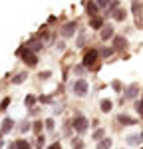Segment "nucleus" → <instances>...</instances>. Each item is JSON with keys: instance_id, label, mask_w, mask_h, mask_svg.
Here are the masks:
<instances>
[{"instance_id": "1", "label": "nucleus", "mask_w": 143, "mask_h": 149, "mask_svg": "<svg viewBox=\"0 0 143 149\" xmlns=\"http://www.w3.org/2000/svg\"><path fill=\"white\" fill-rule=\"evenodd\" d=\"M72 127L78 135H83L87 129H90V119L85 117L83 113H76V117L72 119Z\"/></svg>"}, {"instance_id": "2", "label": "nucleus", "mask_w": 143, "mask_h": 149, "mask_svg": "<svg viewBox=\"0 0 143 149\" xmlns=\"http://www.w3.org/2000/svg\"><path fill=\"white\" fill-rule=\"evenodd\" d=\"M141 95V84L139 81H133L129 86H125L123 88V100L125 102H133V100H137Z\"/></svg>"}, {"instance_id": "3", "label": "nucleus", "mask_w": 143, "mask_h": 149, "mask_svg": "<svg viewBox=\"0 0 143 149\" xmlns=\"http://www.w3.org/2000/svg\"><path fill=\"white\" fill-rule=\"evenodd\" d=\"M97 60H99V50H97V48H90L82 58V66L85 70H92L94 64H97Z\"/></svg>"}, {"instance_id": "4", "label": "nucleus", "mask_w": 143, "mask_h": 149, "mask_svg": "<svg viewBox=\"0 0 143 149\" xmlns=\"http://www.w3.org/2000/svg\"><path fill=\"white\" fill-rule=\"evenodd\" d=\"M16 54L24 60V64H26V66H30V68H36V66H38V56H36L34 52H30L26 46L18 48V52H16Z\"/></svg>"}, {"instance_id": "5", "label": "nucleus", "mask_w": 143, "mask_h": 149, "mask_svg": "<svg viewBox=\"0 0 143 149\" xmlns=\"http://www.w3.org/2000/svg\"><path fill=\"white\" fill-rule=\"evenodd\" d=\"M87 90H90V86H87V81L83 80V78H78V80L72 84V92H74V95H78V97H85L87 95Z\"/></svg>"}, {"instance_id": "6", "label": "nucleus", "mask_w": 143, "mask_h": 149, "mask_svg": "<svg viewBox=\"0 0 143 149\" xmlns=\"http://www.w3.org/2000/svg\"><path fill=\"white\" fill-rule=\"evenodd\" d=\"M127 46H129V42H127V38L123 34H115L111 38V48H113L115 52H125Z\"/></svg>"}, {"instance_id": "7", "label": "nucleus", "mask_w": 143, "mask_h": 149, "mask_svg": "<svg viewBox=\"0 0 143 149\" xmlns=\"http://www.w3.org/2000/svg\"><path fill=\"white\" fill-rule=\"evenodd\" d=\"M76 32H78V22H76V20L64 22L62 28H60V36H62V38H72Z\"/></svg>"}, {"instance_id": "8", "label": "nucleus", "mask_w": 143, "mask_h": 149, "mask_svg": "<svg viewBox=\"0 0 143 149\" xmlns=\"http://www.w3.org/2000/svg\"><path fill=\"white\" fill-rule=\"evenodd\" d=\"M113 36H115V28H113V24H106V26L99 30V40H101V42H109Z\"/></svg>"}, {"instance_id": "9", "label": "nucleus", "mask_w": 143, "mask_h": 149, "mask_svg": "<svg viewBox=\"0 0 143 149\" xmlns=\"http://www.w3.org/2000/svg\"><path fill=\"white\" fill-rule=\"evenodd\" d=\"M26 48L30 50V52H34V54H38L42 48H44V42L38 38V36H32L30 40H28V44H26Z\"/></svg>"}, {"instance_id": "10", "label": "nucleus", "mask_w": 143, "mask_h": 149, "mask_svg": "<svg viewBox=\"0 0 143 149\" xmlns=\"http://www.w3.org/2000/svg\"><path fill=\"white\" fill-rule=\"evenodd\" d=\"M141 141H143V137H141V131L139 133H127L125 135V143L129 145V147H141Z\"/></svg>"}, {"instance_id": "11", "label": "nucleus", "mask_w": 143, "mask_h": 149, "mask_svg": "<svg viewBox=\"0 0 143 149\" xmlns=\"http://www.w3.org/2000/svg\"><path fill=\"white\" fill-rule=\"evenodd\" d=\"M83 4H85V14H87L90 18H94V16H99V6L95 4V0H85Z\"/></svg>"}, {"instance_id": "12", "label": "nucleus", "mask_w": 143, "mask_h": 149, "mask_svg": "<svg viewBox=\"0 0 143 149\" xmlns=\"http://www.w3.org/2000/svg\"><path fill=\"white\" fill-rule=\"evenodd\" d=\"M117 123H121V125H137L139 119H137V117H131V115H127V113H119Z\"/></svg>"}, {"instance_id": "13", "label": "nucleus", "mask_w": 143, "mask_h": 149, "mask_svg": "<svg viewBox=\"0 0 143 149\" xmlns=\"http://www.w3.org/2000/svg\"><path fill=\"white\" fill-rule=\"evenodd\" d=\"M106 26V16H94L90 18V28L92 30H101Z\"/></svg>"}, {"instance_id": "14", "label": "nucleus", "mask_w": 143, "mask_h": 149, "mask_svg": "<svg viewBox=\"0 0 143 149\" xmlns=\"http://www.w3.org/2000/svg\"><path fill=\"white\" fill-rule=\"evenodd\" d=\"M111 18H113L115 22H125V18H127V10H125L123 6H119L117 10L111 12Z\"/></svg>"}, {"instance_id": "15", "label": "nucleus", "mask_w": 143, "mask_h": 149, "mask_svg": "<svg viewBox=\"0 0 143 149\" xmlns=\"http://www.w3.org/2000/svg\"><path fill=\"white\" fill-rule=\"evenodd\" d=\"M131 14L135 16V18H141L143 14V4L139 0H131Z\"/></svg>"}, {"instance_id": "16", "label": "nucleus", "mask_w": 143, "mask_h": 149, "mask_svg": "<svg viewBox=\"0 0 143 149\" xmlns=\"http://www.w3.org/2000/svg\"><path fill=\"white\" fill-rule=\"evenodd\" d=\"M12 127H14V119L12 117H4L2 119V127H0V133L4 135V133H10Z\"/></svg>"}, {"instance_id": "17", "label": "nucleus", "mask_w": 143, "mask_h": 149, "mask_svg": "<svg viewBox=\"0 0 143 149\" xmlns=\"http://www.w3.org/2000/svg\"><path fill=\"white\" fill-rule=\"evenodd\" d=\"M99 109H101V113H109V111L113 109V102L107 100V97H103V100L99 102Z\"/></svg>"}, {"instance_id": "18", "label": "nucleus", "mask_w": 143, "mask_h": 149, "mask_svg": "<svg viewBox=\"0 0 143 149\" xmlns=\"http://www.w3.org/2000/svg\"><path fill=\"white\" fill-rule=\"evenodd\" d=\"M111 143H113V139H111V137H103L101 141L95 143V147H97V149H111Z\"/></svg>"}, {"instance_id": "19", "label": "nucleus", "mask_w": 143, "mask_h": 149, "mask_svg": "<svg viewBox=\"0 0 143 149\" xmlns=\"http://www.w3.org/2000/svg\"><path fill=\"white\" fill-rule=\"evenodd\" d=\"M103 137H106V127H97L94 133H92V139H94L95 143H97V141H101Z\"/></svg>"}, {"instance_id": "20", "label": "nucleus", "mask_w": 143, "mask_h": 149, "mask_svg": "<svg viewBox=\"0 0 143 149\" xmlns=\"http://www.w3.org/2000/svg\"><path fill=\"white\" fill-rule=\"evenodd\" d=\"M113 54H115V50H113L111 46H107V48H101V50H99V58H103V60H107V58H111Z\"/></svg>"}, {"instance_id": "21", "label": "nucleus", "mask_w": 143, "mask_h": 149, "mask_svg": "<svg viewBox=\"0 0 143 149\" xmlns=\"http://www.w3.org/2000/svg\"><path fill=\"white\" fill-rule=\"evenodd\" d=\"M26 78H28V74H26V72H20V74H16V76H14L12 84H16V86H18V84H24Z\"/></svg>"}, {"instance_id": "22", "label": "nucleus", "mask_w": 143, "mask_h": 149, "mask_svg": "<svg viewBox=\"0 0 143 149\" xmlns=\"http://www.w3.org/2000/svg\"><path fill=\"white\" fill-rule=\"evenodd\" d=\"M111 88H113V92H115V93H123V84H121L119 80L111 81Z\"/></svg>"}, {"instance_id": "23", "label": "nucleus", "mask_w": 143, "mask_h": 149, "mask_svg": "<svg viewBox=\"0 0 143 149\" xmlns=\"http://www.w3.org/2000/svg\"><path fill=\"white\" fill-rule=\"evenodd\" d=\"M34 103H36V95H32V93L26 95V100H24V105L26 107H34Z\"/></svg>"}, {"instance_id": "24", "label": "nucleus", "mask_w": 143, "mask_h": 149, "mask_svg": "<svg viewBox=\"0 0 143 149\" xmlns=\"http://www.w3.org/2000/svg\"><path fill=\"white\" fill-rule=\"evenodd\" d=\"M72 149H83V141L80 137H74L72 139Z\"/></svg>"}, {"instance_id": "25", "label": "nucleus", "mask_w": 143, "mask_h": 149, "mask_svg": "<svg viewBox=\"0 0 143 149\" xmlns=\"http://www.w3.org/2000/svg\"><path fill=\"white\" fill-rule=\"evenodd\" d=\"M32 129H34L36 133H40V131L44 129V121H40V119H36L34 123H32Z\"/></svg>"}, {"instance_id": "26", "label": "nucleus", "mask_w": 143, "mask_h": 149, "mask_svg": "<svg viewBox=\"0 0 143 149\" xmlns=\"http://www.w3.org/2000/svg\"><path fill=\"white\" fill-rule=\"evenodd\" d=\"M10 102H12V97H4V100L0 102V111H6L8 105H10Z\"/></svg>"}, {"instance_id": "27", "label": "nucleus", "mask_w": 143, "mask_h": 149, "mask_svg": "<svg viewBox=\"0 0 143 149\" xmlns=\"http://www.w3.org/2000/svg\"><path fill=\"white\" fill-rule=\"evenodd\" d=\"M133 107H135V111L143 117V95H141V100H139V102H135V105H133Z\"/></svg>"}, {"instance_id": "28", "label": "nucleus", "mask_w": 143, "mask_h": 149, "mask_svg": "<svg viewBox=\"0 0 143 149\" xmlns=\"http://www.w3.org/2000/svg\"><path fill=\"white\" fill-rule=\"evenodd\" d=\"M95 4H97L99 8L107 10V8H109V4H111V0H95Z\"/></svg>"}, {"instance_id": "29", "label": "nucleus", "mask_w": 143, "mask_h": 149, "mask_svg": "<svg viewBox=\"0 0 143 149\" xmlns=\"http://www.w3.org/2000/svg\"><path fill=\"white\" fill-rule=\"evenodd\" d=\"M44 127H46L48 131H54V117H48L46 121H44Z\"/></svg>"}, {"instance_id": "30", "label": "nucleus", "mask_w": 143, "mask_h": 149, "mask_svg": "<svg viewBox=\"0 0 143 149\" xmlns=\"http://www.w3.org/2000/svg\"><path fill=\"white\" fill-rule=\"evenodd\" d=\"M44 143H46V137L40 133V135H38V141H36V149H42V147H44Z\"/></svg>"}, {"instance_id": "31", "label": "nucleus", "mask_w": 143, "mask_h": 149, "mask_svg": "<svg viewBox=\"0 0 143 149\" xmlns=\"http://www.w3.org/2000/svg\"><path fill=\"white\" fill-rule=\"evenodd\" d=\"M30 121H28V119H26V121H22V123H20V131H22V133H26V131H30Z\"/></svg>"}, {"instance_id": "32", "label": "nucleus", "mask_w": 143, "mask_h": 149, "mask_svg": "<svg viewBox=\"0 0 143 149\" xmlns=\"http://www.w3.org/2000/svg\"><path fill=\"white\" fill-rule=\"evenodd\" d=\"M83 42H85V34H80V38H78V40H76V48H78V50H80V48L83 46Z\"/></svg>"}, {"instance_id": "33", "label": "nucleus", "mask_w": 143, "mask_h": 149, "mask_svg": "<svg viewBox=\"0 0 143 149\" xmlns=\"http://www.w3.org/2000/svg\"><path fill=\"white\" fill-rule=\"evenodd\" d=\"M40 111H42L40 107H30V113H28V117H38V115H40Z\"/></svg>"}, {"instance_id": "34", "label": "nucleus", "mask_w": 143, "mask_h": 149, "mask_svg": "<svg viewBox=\"0 0 143 149\" xmlns=\"http://www.w3.org/2000/svg\"><path fill=\"white\" fill-rule=\"evenodd\" d=\"M38 78H40V80H48V78H52V72H40V76H38Z\"/></svg>"}, {"instance_id": "35", "label": "nucleus", "mask_w": 143, "mask_h": 149, "mask_svg": "<svg viewBox=\"0 0 143 149\" xmlns=\"http://www.w3.org/2000/svg\"><path fill=\"white\" fill-rule=\"evenodd\" d=\"M38 102H40V103H50V102H52V97H50V95H40Z\"/></svg>"}, {"instance_id": "36", "label": "nucleus", "mask_w": 143, "mask_h": 149, "mask_svg": "<svg viewBox=\"0 0 143 149\" xmlns=\"http://www.w3.org/2000/svg\"><path fill=\"white\" fill-rule=\"evenodd\" d=\"M62 113H64V105H60V103H58V105L54 107V115H62Z\"/></svg>"}, {"instance_id": "37", "label": "nucleus", "mask_w": 143, "mask_h": 149, "mask_svg": "<svg viewBox=\"0 0 143 149\" xmlns=\"http://www.w3.org/2000/svg\"><path fill=\"white\" fill-rule=\"evenodd\" d=\"M74 72H76V74H80V76H82L83 72H85V68H83V66H76V68H74Z\"/></svg>"}, {"instance_id": "38", "label": "nucleus", "mask_w": 143, "mask_h": 149, "mask_svg": "<svg viewBox=\"0 0 143 149\" xmlns=\"http://www.w3.org/2000/svg\"><path fill=\"white\" fill-rule=\"evenodd\" d=\"M46 149H62V143H52V145H48Z\"/></svg>"}, {"instance_id": "39", "label": "nucleus", "mask_w": 143, "mask_h": 149, "mask_svg": "<svg viewBox=\"0 0 143 149\" xmlns=\"http://www.w3.org/2000/svg\"><path fill=\"white\" fill-rule=\"evenodd\" d=\"M56 48H58V50H62V52H64V48H66V44H64V40H62V42H58V44H56Z\"/></svg>"}, {"instance_id": "40", "label": "nucleus", "mask_w": 143, "mask_h": 149, "mask_svg": "<svg viewBox=\"0 0 143 149\" xmlns=\"http://www.w3.org/2000/svg\"><path fill=\"white\" fill-rule=\"evenodd\" d=\"M0 149H4V139H2V133H0Z\"/></svg>"}, {"instance_id": "41", "label": "nucleus", "mask_w": 143, "mask_h": 149, "mask_svg": "<svg viewBox=\"0 0 143 149\" xmlns=\"http://www.w3.org/2000/svg\"><path fill=\"white\" fill-rule=\"evenodd\" d=\"M141 137H143V129H141Z\"/></svg>"}, {"instance_id": "42", "label": "nucleus", "mask_w": 143, "mask_h": 149, "mask_svg": "<svg viewBox=\"0 0 143 149\" xmlns=\"http://www.w3.org/2000/svg\"><path fill=\"white\" fill-rule=\"evenodd\" d=\"M139 149H143V145H141V147H139Z\"/></svg>"}]
</instances>
